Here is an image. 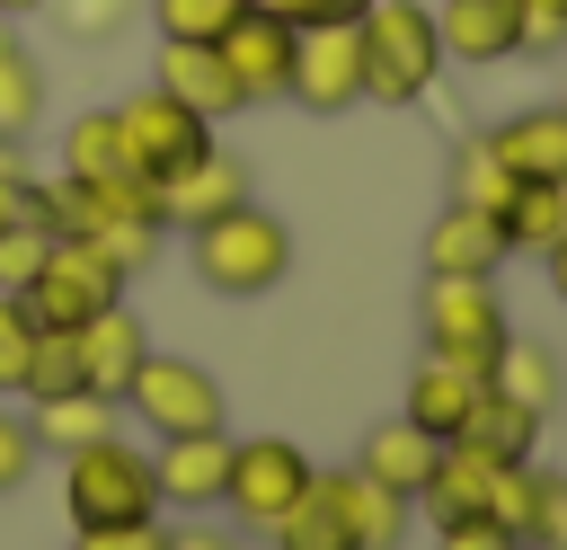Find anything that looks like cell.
Listing matches in <instances>:
<instances>
[{"label": "cell", "instance_id": "6da1fadb", "mask_svg": "<svg viewBox=\"0 0 567 550\" xmlns=\"http://www.w3.org/2000/svg\"><path fill=\"white\" fill-rule=\"evenodd\" d=\"M186 257L204 275V293H230V302H257L292 275V231L266 213V204H230L213 222L186 231Z\"/></svg>", "mask_w": 567, "mask_h": 550}, {"label": "cell", "instance_id": "7a4b0ae2", "mask_svg": "<svg viewBox=\"0 0 567 550\" xmlns=\"http://www.w3.org/2000/svg\"><path fill=\"white\" fill-rule=\"evenodd\" d=\"M354 35H363V98L416 106V98L434 89L443 35H434V9H425V0H372V9L354 18Z\"/></svg>", "mask_w": 567, "mask_h": 550}, {"label": "cell", "instance_id": "3957f363", "mask_svg": "<svg viewBox=\"0 0 567 550\" xmlns=\"http://www.w3.org/2000/svg\"><path fill=\"white\" fill-rule=\"evenodd\" d=\"M62 515H71V532H89V523H151L159 515L151 452H133L124 435H97V444L62 452Z\"/></svg>", "mask_w": 567, "mask_h": 550}, {"label": "cell", "instance_id": "277c9868", "mask_svg": "<svg viewBox=\"0 0 567 550\" xmlns=\"http://www.w3.org/2000/svg\"><path fill=\"white\" fill-rule=\"evenodd\" d=\"M514 319H505V293L496 275H425V355L443 364H470L478 381L496 373Z\"/></svg>", "mask_w": 567, "mask_h": 550}, {"label": "cell", "instance_id": "5b68a950", "mask_svg": "<svg viewBox=\"0 0 567 550\" xmlns=\"http://www.w3.org/2000/svg\"><path fill=\"white\" fill-rule=\"evenodd\" d=\"M18 302L35 310V328H80V319H97V310L124 302V266L97 240H53L44 266H35V284Z\"/></svg>", "mask_w": 567, "mask_h": 550}, {"label": "cell", "instance_id": "8992f818", "mask_svg": "<svg viewBox=\"0 0 567 550\" xmlns=\"http://www.w3.org/2000/svg\"><path fill=\"white\" fill-rule=\"evenodd\" d=\"M124 408L168 444V435H213L230 399H221V381L195 355H142V373L124 381Z\"/></svg>", "mask_w": 567, "mask_h": 550}, {"label": "cell", "instance_id": "52a82bcc", "mask_svg": "<svg viewBox=\"0 0 567 550\" xmlns=\"http://www.w3.org/2000/svg\"><path fill=\"white\" fill-rule=\"evenodd\" d=\"M115 142H124V169H133V177H168V169H186V160L213 142V124H204L195 106H177L168 89H142V98L115 106Z\"/></svg>", "mask_w": 567, "mask_h": 550}, {"label": "cell", "instance_id": "ba28073f", "mask_svg": "<svg viewBox=\"0 0 567 550\" xmlns=\"http://www.w3.org/2000/svg\"><path fill=\"white\" fill-rule=\"evenodd\" d=\"M310 470H319V461H310L301 444H284V435H248V444H230L221 506H230L239 523H257V532H266V523H275V515L310 488Z\"/></svg>", "mask_w": 567, "mask_h": 550}, {"label": "cell", "instance_id": "9c48e42d", "mask_svg": "<svg viewBox=\"0 0 567 550\" xmlns=\"http://www.w3.org/2000/svg\"><path fill=\"white\" fill-rule=\"evenodd\" d=\"M292 44H301V35H292L284 18H266V9H239V18L213 35V53L230 62V80H239L248 106H266V98L292 89Z\"/></svg>", "mask_w": 567, "mask_h": 550}, {"label": "cell", "instance_id": "30bf717a", "mask_svg": "<svg viewBox=\"0 0 567 550\" xmlns=\"http://www.w3.org/2000/svg\"><path fill=\"white\" fill-rule=\"evenodd\" d=\"M284 98H301L310 115H346L363 98V35L354 27H310L292 44V89Z\"/></svg>", "mask_w": 567, "mask_h": 550}, {"label": "cell", "instance_id": "8fae6325", "mask_svg": "<svg viewBox=\"0 0 567 550\" xmlns=\"http://www.w3.org/2000/svg\"><path fill=\"white\" fill-rule=\"evenodd\" d=\"M151 186H159L168 231H195V222H213V213L248 204V160H239V151H221V142H204L186 169H168V177H151Z\"/></svg>", "mask_w": 567, "mask_h": 550}, {"label": "cell", "instance_id": "7c38bea8", "mask_svg": "<svg viewBox=\"0 0 567 550\" xmlns=\"http://www.w3.org/2000/svg\"><path fill=\"white\" fill-rule=\"evenodd\" d=\"M434 35H443V62L496 71V62L523 53V0H443L434 9Z\"/></svg>", "mask_w": 567, "mask_h": 550}, {"label": "cell", "instance_id": "4fadbf2b", "mask_svg": "<svg viewBox=\"0 0 567 550\" xmlns=\"http://www.w3.org/2000/svg\"><path fill=\"white\" fill-rule=\"evenodd\" d=\"M71 346H80V390H97V399H115L124 408V381L142 373V355H151V337H142V310H97V319H80L71 328Z\"/></svg>", "mask_w": 567, "mask_h": 550}, {"label": "cell", "instance_id": "5bb4252c", "mask_svg": "<svg viewBox=\"0 0 567 550\" xmlns=\"http://www.w3.org/2000/svg\"><path fill=\"white\" fill-rule=\"evenodd\" d=\"M221 479H230V435L213 426V435H168L159 452H151V488H159V506H221Z\"/></svg>", "mask_w": 567, "mask_h": 550}, {"label": "cell", "instance_id": "9a60e30c", "mask_svg": "<svg viewBox=\"0 0 567 550\" xmlns=\"http://www.w3.org/2000/svg\"><path fill=\"white\" fill-rule=\"evenodd\" d=\"M478 390H487V381H478L470 364L416 355V373H408V408H399V417H408V426H425L434 444H461V435H470V408H478Z\"/></svg>", "mask_w": 567, "mask_h": 550}, {"label": "cell", "instance_id": "2e32d148", "mask_svg": "<svg viewBox=\"0 0 567 550\" xmlns=\"http://www.w3.org/2000/svg\"><path fill=\"white\" fill-rule=\"evenodd\" d=\"M151 89H168V98H177V106H195L204 124H221V115H239V106H248V98H239V80H230V62H221L213 44H159Z\"/></svg>", "mask_w": 567, "mask_h": 550}, {"label": "cell", "instance_id": "e0dca14e", "mask_svg": "<svg viewBox=\"0 0 567 550\" xmlns=\"http://www.w3.org/2000/svg\"><path fill=\"white\" fill-rule=\"evenodd\" d=\"M514 248H505V222L496 213H470V204H443L434 231H425V275H496Z\"/></svg>", "mask_w": 567, "mask_h": 550}, {"label": "cell", "instance_id": "ac0fdd59", "mask_svg": "<svg viewBox=\"0 0 567 550\" xmlns=\"http://www.w3.org/2000/svg\"><path fill=\"white\" fill-rule=\"evenodd\" d=\"M434 452H443V444H434L425 426L390 417V426H372V435H363L354 470H363V479H381V488H399V497L416 506V497H425V479H434Z\"/></svg>", "mask_w": 567, "mask_h": 550}, {"label": "cell", "instance_id": "d6986e66", "mask_svg": "<svg viewBox=\"0 0 567 550\" xmlns=\"http://www.w3.org/2000/svg\"><path fill=\"white\" fill-rule=\"evenodd\" d=\"M328 488H337V515H346V541L354 550H399L408 541V497L399 488H381V479H363V470H328Z\"/></svg>", "mask_w": 567, "mask_h": 550}, {"label": "cell", "instance_id": "ffe728a7", "mask_svg": "<svg viewBox=\"0 0 567 550\" xmlns=\"http://www.w3.org/2000/svg\"><path fill=\"white\" fill-rule=\"evenodd\" d=\"M496 470H505V461H496L487 444H470V435H461V444H443V452H434V479H425V497H416V506H434V523H452V515H487Z\"/></svg>", "mask_w": 567, "mask_h": 550}, {"label": "cell", "instance_id": "44dd1931", "mask_svg": "<svg viewBox=\"0 0 567 550\" xmlns=\"http://www.w3.org/2000/svg\"><path fill=\"white\" fill-rule=\"evenodd\" d=\"M487 142H496V160H505L523 186H532V177H567V115H558V106H523V115H505Z\"/></svg>", "mask_w": 567, "mask_h": 550}, {"label": "cell", "instance_id": "7402d4cb", "mask_svg": "<svg viewBox=\"0 0 567 550\" xmlns=\"http://www.w3.org/2000/svg\"><path fill=\"white\" fill-rule=\"evenodd\" d=\"M115 399H97V390H62V399H35V444L44 452H80V444H97V435H115Z\"/></svg>", "mask_w": 567, "mask_h": 550}, {"label": "cell", "instance_id": "603a6c76", "mask_svg": "<svg viewBox=\"0 0 567 550\" xmlns=\"http://www.w3.org/2000/svg\"><path fill=\"white\" fill-rule=\"evenodd\" d=\"M44 115V71L18 44V18H0V142H27Z\"/></svg>", "mask_w": 567, "mask_h": 550}, {"label": "cell", "instance_id": "cb8c5ba5", "mask_svg": "<svg viewBox=\"0 0 567 550\" xmlns=\"http://www.w3.org/2000/svg\"><path fill=\"white\" fill-rule=\"evenodd\" d=\"M266 532H275L284 550H354V541H346V515H337L328 470H310V488H301V497H292V506L266 523Z\"/></svg>", "mask_w": 567, "mask_h": 550}, {"label": "cell", "instance_id": "d4e9b609", "mask_svg": "<svg viewBox=\"0 0 567 550\" xmlns=\"http://www.w3.org/2000/svg\"><path fill=\"white\" fill-rule=\"evenodd\" d=\"M487 390H505V399H523V408H558V390H567V373H558V355L549 346H532V337H505V355H496V373H487Z\"/></svg>", "mask_w": 567, "mask_h": 550}, {"label": "cell", "instance_id": "484cf974", "mask_svg": "<svg viewBox=\"0 0 567 550\" xmlns=\"http://www.w3.org/2000/svg\"><path fill=\"white\" fill-rule=\"evenodd\" d=\"M496 222H505V248L540 257V248L567 231V177H532V186H514V204H505Z\"/></svg>", "mask_w": 567, "mask_h": 550}, {"label": "cell", "instance_id": "4316f807", "mask_svg": "<svg viewBox=\"0 0 567 550\" xmlns=\"http://www.w3.org/2000/svg\"><path fill=\"white\" fill-rule=\"evenodd\" d=\"M514 186H523V177L496 160V142H487V133H470V142L452 151V204H470V213H505V204H514Z\"/></svg>", "mask_w": 567, "mask_h": 550}, {"label": "cell", "instance_id": "83f0119b", "mask_svg": "<svg viewBox=\"0 0 567 550\" xmlns=\"http://www.w3.org/2000/svg\"><path fill=\"white\" fill-rule=\"evenodd\" d=\"M470 444H487L496 461H532V444H540V408H523V399H505V390H478V408H470Z\"/></svg>", "mask_w": 567, "mask_h": 550}, {"label": "cell", "instance_id": "f1b7e54d", "mask_svg": "<svg viewBox=\"0 0 567 550\" xmlns=\"http://www.w3.org/2000/svg\"><path fill=\"white\" fill-rule=\"evenodd\" d=\"M62 177H133V169H124V142H115V106L71 115V133H62Z\"/></svg>", "mask_w": 567, "mask_h": 550}, {"label": "cell", "instance_id": "f546056e", "mask_svg": "<svg viewBox=\"0 0 567 550\" xmlns=\"http://www.w3.org/2000/svg\"><path fill=\"white\" fill-rule=\"evenodd\" d=\"M239 9L248 0H151V27H159V44H213Z\"/></svg>", "mask_w": 567, "mask_h": 550}, {"label": "cell", "instance_id": "4dcf8cb0", "mask_svg": "<svg viewBox=\"0 0 567 550\" xmlns=\"http://www.w3.org/2000/svg\"><path fill=\"white\" fill-rule=\"evenodd\" d=\"M62 390H80V346H71V328H35V355H27V390L18 399H62Z\"/></svg>", "mask_w": 567, "mask_h": 550}, {"label": "cell", "instance_id": "1f68e13d", "mask_svg": "<svg viewBox=\"0 0 567 550\" xmlns=\"http://www.w3.org/2000/svg\"><path fill=\"white\" fill-rule=\"evenodd\" d=\"M27 355H35V310L18 293H0V399L27 390Z\"/></svg>", "mask_w": 567, "mask_h": 550}, {"label": "cell", "instance_id": "d6a6232c", "mask_svg": "<svg viewBox=\"0 0 567 550\" xmlns=\"http://www.w3.org/2000/svg\"><path fill=\"white\" fill-rule=\"evenodd\" d=\"M44 248H53V231L18 213V222L0 231V293H27V284H35V266H44Z\"/></svg>", "mask_w": 567, "mask_h": 550}, {"label": "cell", "instance_id": "836d02e7", "mask_svg": "<svg viewBox=\"0 0 567 550\" xmlns=\"http://www.w3.org/2000/svg\"><path fill=\"white\" fill-rule=\"evenodd\" d=\"M248 9H266V18H284L292 35H310V27H354L372 0H248Z\"/></svg>", "mask_w": 567, "mask_h": 550}, {"label": "cell", "instance_id": "e575fe53", "mask_svg": "<svg viewBox=\"0 0 567 550\" xmlns=\"http://www.w3.org/2000/svg\"><path fill=\"white\" fill-rule=\"evenodd\" d=\"M44 461V444H35V426L18 417V408H0V497L9 488H27V470Z\"/></svg>", "mask_w": 567, "mask_h": 550}, {"label": "cell", "instance_id": "d590c367", "mask_svg": "<svg viewBox=\"0 0 567 550\" xmlns=\"http://www.w3.org/2000/svg\"><path fill=\"white\" fill-rule=\"evenodd\" d=\"M71 550H168V523L151 515V523H89Z\"/></svg>", "mask_w": 567, "mask_h": 550}, {"label": "cell", "instance_id": "8d00e7d4", "mask_svg": "<svg viewBox=\"0 0 567 550\" xmlns=\"http://www.w3.org/2000/svg\"><path fill=\"white\" fill-rule=\"evenodd\" d=\"M434 550H523V541H514V532H496L487 515H452V523L434 532Z\"/></svg>", "mask_w": 567, "mask_h": 550}, {"label": "cell", "instance_id": "74e56055", "mask_svg": "<svg viewBox=\"0 0 567 550\" xmlns=\"http://www.w3.org/2000/svg\"><path fill=\"white\" fill-rule=\"evenodd\" d=\"M532 550H567V479H540V506H532Z\"/></svg>", "mask_w": 567, "mask_h": 550}, {"label": "cell", "instance_id": "f35d334b", "mask_svg": "<svg viewBox=\"0 0 567 550\" xmlns=\"http://www.w3.org/2000/svg\"><path fill=\"white\" fill-rule=\"evenodd\" d=\"M567 44V0H523V53H558Z\"/></svg>", "mask_w": 567, "mask_h": 550}, {"label": "cell", "instance_id": "ab89813d", "mask_svg": "<svg viewBox=\"0 0 567 550\" xmlns=\"http://www.w3.org/2000/svg\"><path fill=\"white\" fill-rule=\"evenodd\" d=\"M53 9H62V18H71V35H115V27H124V9H133V0H53Z\"/></svg>", "mask_w": 567, "mask_h": 550}, {"label": "cell", "instance_id": "60d3db41", "mask_svg": "<svg viewBox=\"0 0 567 550\" xmlns=\"http://www.w3.org/2000/svg\"><path fill=\"white\" fill-rule=\"evenodd\" d=\"M18 204H27V160H18V142H0V231L18 222Z\"/></svg>", "mask_w": 567, "mask_h": 550}, {"label": "cell", "instance_id": "b9f144b4", "mask_svg": "<svg viewBox=\"0 0 567 550\" xmlns=\"http://www.w3.org/2000/svg\"><path fill=\"white\" fill-rule=\"evenodd\" d=\"M540 257H549V293H558V302H567V231H558V240H549V248H540Z\"/></svg>", "mask_w": 567, "mask_h": 550}, {"label": "cell", "instance_id": "7bdbcfd3", "mask_svg": "<svg viewBox=\"0 0 567 550\" xmlns=\"http://www.w3.org/2000/svg\"><path fill=\"white\" fill-rule=\"evenodd\" d=\"M168 550H230V541H213V532H168Z\"/></svg>", "mask_w": 567, "mask_h": 550}, {"label": "cell", "instance_id": "ee69618b", "mask_svg": "<svg viewBox=\"0 0 567 550\" xmlns=\"http://www.w3.org/2000/svg\"><path fill=\"white\" fill-rule=\"evenodd\" d=\"M27 9H44V0H0V18H27Z\"/></svg>", "mask_w": 567, "mask_h": 550}, {"label": "cell", "instance_id": "f6af8a7d", "mask_svg": "<svg viewBox=\"0 0 567 550\" xmlns=\"http://www.w3.org/2000/svg\"><path fill=\"white\" fill-rule=\"evenodd\" d=\"M558 115H567V98H558Z\"/></svg>", "mask_w": 567, "mask_h": 550}, {"label": "cell", "instance_id": "bcb514c9", "mask_svg": "<svg viewBox=\"0 0 567 550\" xmlns=\"http://www.w3.org/2000/svg\"><path fill=\"white\" fill-rule=\"evenodd\" d=\"M230 550H239V541H230Z\"/></svg>", "mask_w": 567, "mask_h": 550}]
</instances>
